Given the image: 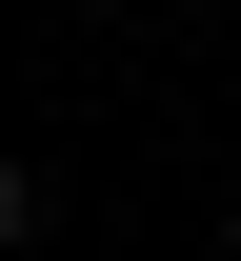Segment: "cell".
I'll use <instances>...</instances> for the list:
<instances>
[{"mask_svg": "<svg viewBox=\"0 0 241 261\" xmlns=\"http://www.w3.org/2000/svg\"><path fill=\"white\" fill-rule=\"evenodd\" d=\"M0 241H40V181H20V161H0Z\"/></svg>", "mask_w": 241, "mask_h": 261, "instance_id": "obj_1", "label": "cell"}]
</instances>
